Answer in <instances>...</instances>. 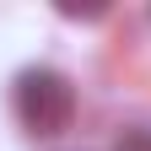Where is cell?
I'll list each match as a JSON object with an SVG mask.
<instances>
[{
    "instance_id": "cell-1",
    "label": "cell",
    "mask_w": 151,
    "mask_h": 151,
    "mask_svg": "<svg viewBox=\"0 0 151 151\" xmlns=\"http://www.w3.org/2000/svg\"><path fill=\"white\" fill-rule=\"evenodd\" d=\"M76 113V92L60 70H22L16 76V119L32 135H60Z\"/></svg>"
}]
</instances>
